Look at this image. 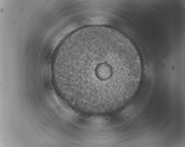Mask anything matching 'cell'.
<instances>
[{
    "instance_id": "1",
    "label": "cell",
    "mask_w": 185,
    "mask_h": 147,
    "mask_svg": "<svg viewBox=\"0 0 185 147\" xmlns=\"http://www.w3.org/2000/svg\"><path fill=\"white\" fill-rule=\"evenodd\" d=\"M52 77L56 90L78 112L103 115L127 102L139 85L142 66L138 52L123 34L96 26L68 37L54 56Z\"/></svg>"
}]
</instances>
